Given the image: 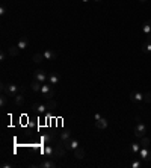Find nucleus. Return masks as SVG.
Segmentation results:
<instances>
[{
    "label": "nucleus",
    "instance_id": "obj_1",
    "mask_svg": "<svg viewBox=\"0 0 151 168\" xmlns=\"http://www.w3.org/2000/svg\"><path fill=\"white\" fill-rule=\"evenodd\" d=\"M18 91H20V88L14 83H2V92L8 94L9 97H15L18 94Z\"/></svg>",
    "mask_w": 151,
    "mask_h": 168
},
{
    "label": "nucleus",
    "instance_id": "obj_2",
    "mask_svg": "<svg viewBox=\"0 0 151 168\" xmlns=\"http://www.w3.org/2000/svg\"><path fill=\"white\" fill-rule=\"evenodd\" d=\"M41 92L44 94V97L48 100V99H53L55 97V94H56V89H55V85H52V83H48V85H42V88H41Z\"/></svg>",
    "mask_w": 151,
    "mask_h": 168
},
{
    "label": "nucleus",
    "instance_id": "obj_3",
    "mask_svg": "<svg viewBox=\"0 0 151 168\" xmlns=\"http://www.w3.org/2000/svg\"><path fill=\"white\" fill-rule=\"evenodd\" d=\"M67 150H68V149H65L61 142H58V146H55V156H53V158H65Z\"/></svg>",
    "mask_w": 151,
    "mask_h": 168
},
{
    "label": "nucleus",
    "instance_id": "obj_4",
    "mask_svg": "<svg viewBox=\"0 0 151 168\" xmlns=\"http://www.w3.org/2000/svg\"><path fill=\"white\" fill-rule=\"evenodd\" d=\"M35 79H36V80H39L41 83H45V82L48 80V76H47V73H45L44 70H41V68H39V70H36V71H35Z\"/></svg>",
    "mask_w": 151,
    "mask_h": 168
},
{
    "label": "nucleus",
    "instance_id": "obj_5",
    "mask_svg": "<svg viewBox=\"0 0 151 168\" xmlns=\"http://www.w3.org/2000/svg\"><path fill=\"white\" fill-rule=\"evenodd\" d=\"M139 155H141V159H144V161H147V162L151 161V150H150L148 147H141Z\"/></svg>",
    "mask_w": 151,
    "mask_h": 168
},
{
    "label": "nucleus",
    "instance_id": "obj_6",
    "mask_svg": "<svg viewBox=\"0 0 151 168\" xmlns=\"http://www.w3.org/2000/svg\"><path fill=\"white\" fill-rule=\"evenodd\" d=\"M145 133H147V127H145L142 123H139V124L136 126V129H135V136L141 139L142 136H145Z\"/></svg>",
    "mask_w": 151,
    "mask_h": 168
},
{
    "label": "nucleus",
    "instance_id": "obj_7",
    "mask_svg": "<svg viewBox=\"0 0 151 168\" xmlns=\"http://www.w3.org/2000/svg\"><path fill=\"white\" fill-rule=\"evenodd\" d=\"M42 55H44V58L47 61H53V59L58 58V52H55V50H45Z\"/></svg>",
    "mask_w": 151,
    "mask_h": 168
},
{
    "label": "nucleus",
    "instance_id": "obj_8",
    "mask_svg": "<svg viewBox=\"0 0 151 168\" xmlns=\"http://www.w3.org/2000/svg\"><path fill=\"white\" fill-rule=\"evenodd\" d=\"M52 159H53V158L42 161V162L39 164V167H42V168H55V167H56V162H55V161H52Z\"/></svg>",
    "mask_w": 151,
    "mask_h": 168
},
{
    "label": "nucleus",
    "instance_id": "obj_9",
    "mask_svg": "<svg viewBox=\"0 0 151 168\" xmlns=\"http://www.w3.org/2000/svg\"><path fill=\"white\" fill-rule=\"evenodd\" d=\"M33 111H35L36 114H39V115H44V114L47 112V108H45V105L35 103V105H33Z\"/></svg>",
    "mask_w": 151,
    "mask_h": 168
},
{
    "label": "nucleus",
    "instance_id": "obj_10",
    "mask_svg": "<svg viewBox=\"0 0 151 168\" xmlns=\"http://www.w3.org/2000/svg\"><path fill=\"white\" fill-rule=\"evenodd\" d=\"M130 100L135 102V103L144 102V95H142L141 92H130Z\"/></svg>",
    "mask_w": 151,
    "mask_h": 168
},
{
    "label": "nucleus",
    "instance_id": "obj_11",
    "mask_svg": "<svg viewBox=\"0 0 151 168\" xmlns=\"http://www.w3.org/2000/svg\"><path fill=\"white\" fill-rule=\"evenodd\" d=\"M73 152H74V158L76 159H83L85 158V150H83L82 146H79L77 149H74Z\"/></svg>",
    "mask_w": 151,
    "mask_h": 168
},
{
    "label": "nucleus",
    "instance_id": "obj_12",
    "mask_svg": "<svg viewBox=\"0 0 151 168\" xmlns=\"http://www.w3.org/2000/svg\"><path fill=\"white\" fill-rule=\"evenodd\" d=\"M61 80V76L58 73H52V74H48V83H52V85H58Z\"/></svg>",
    "mask_w": 151,
    "mask_h": 168
},
{
    "label": "nucleus",
    "instance_id": "obj_13",
    "mask_svg": "<svg viewBox=\"0 0 151 168\" xmlns=\"http://www.w3.org/2000/svg\"><path fill=\"white\" fill-rule=\"evenodd\" d=\"M107 120L106 118H100V120H97V121H95V127L97 129H106L107 127Z\"/></svg>",
    "mask_w": 151,
    "mask_h": 168
},
{
    "label": "nucleus",
    "instance_id": "obj_14",
    "mask_svg": "<svg viewBox=\"0 0 151 168\" xmlns=\"http://www.w3.org/2000/svg\"><path fill=\"white\" fill-rule=\"evenodd\" d=\"M42 85L44 83H41L39 80H36V79H33V82H32V85H30V88L35 91V92H41V88H42Z\"/></svg>",
    "mask_w": 151,
    "mask_h": 168
},
{
    "label": "nucleus",
    "instance_id": "obj_15",
    "mask_svg": "<svg viewBox=\"0 0 151 168\" xmlns=\"http://www.w3.org/2000/svg\"><path fill=\"white\" fill-rule=\"evenodd\" d=\"M142 32H144L145 35H150V33H151V20H147V21L144 23V26H142Z\"/></svg>",
    "mask_w": 151,
    "mask_h": 168
},
{
    "label": "nucleus",
    "instance_id": "obj_16",
    "mask_svg": "<svg viewBox=\"0 0 151 168\" xmlns=\"http://www.w3.org/2000/svg\"><path fill=\"white\" fill-rule=\"evenodd\" d=\"M17 45H18V49H20V50L27 49V45H29V41H27V38H21V39L17 42Z\"/></svg>",
    "mask_w": 151,
    "mask_h": 168
},
{
    "label": "nucleus",
    "instance_id": "obj_17",
    "mask_svg": "<svg viewBox=\"0 0 151 168\" xmlns=\"http://www.w3.org/2000/svg\"><path fill=\"white\" fill-rule=\"evenodd\" d=\"M56 102L53 100V99H48L47 102H45V108H47V111H55L56 109Z\"/></svg>",
    "mask_w": 151,
    "mask_h": 168
},
{
    "label": "nucleus",
    "instance_id": "obj_18",
    "mask_svg": "<svg viewBox=\"0 0 151 168\" xmlns=\"http://www.w3.org/2000/svg\"><path fill=\"white\" fill-rule=\"evenodd\" d=\"M8 53H9V56H17V55L20 53L18 45H11L9 49H8Z\"/></svg>",
    "mask_w": 151,
    "mask_h": 168
},
{
    "label": "nucleus",
    "instance_id": "obj_19",
    "mask_svg": "<svg viewBox=\"0 0 151 168\" xmlns=\"http://www.w3.org/2000/svg\"><path fill=\"white\" fill-rule=\"evenodd\" d=\"M142 53H151V42L150 41H145L142 44Z\"/></svg>",
    "mask_w": 151,
    "mask_h": 168
},
{
    "label": "nucleus",
    "instance_id": "obj_20",
    "mask_svg": "<svg viewBox=\"0 0 151 168\" xmlns=\"http://www.w3.org/2000/svg\"><path fill=\"white\" fill-rule=\"evenodd\" d=\"M14 103H15L17 106H21V105L24 103V97H23L21 94H17L15 97H14Z\"/></svg>",
    "mask_w": 151,
    "mask_h": 168
},
{
    "label": "nucleus",
    "instance_id": "obj_21",
    "mask_svg": "<svg viewBox=\"0 0 151 168\" xmlns=\"http://www.w3.org/2000/svg\"><path fill=\"white\" fill-rule=\"evenodd\" d=\"M42 141H44V144H53L55 142V136L53 135H44Z\"/></svg>",
    "mask_w": 151,
    "mask_h": 168
},
{
    "label": "nucleus",
    "instance_id": "obj_22",
    "mask_svg": "<svg viewBox=\"0 0 151 168\" xmlns=\"http://www.w3.org/2000/svg\"><path fill=\"white\" fill-rule=\"evenodd\" d=\"M44 59H45V58H44L42 53H35V55H33V62H35V64H41Z\"/></svg>",
    "mask_w": 151,
    "mask_h": 168
},
{
    "label": "nucleus",
    "instance_id": "obj_23",
    "mask_svg": "<svg viewBox=\"0 0 151 168\" xmlns=\"http://www.w3.org/2000/svg\"><path fill=\"white\" fill-rule=\"evenodd\" d=\"M8 97H9V95L8 94H2V97H0V105H2V108H5L6 106V103H8Z\"/></svg>",
    "mask_w": 151,
    "mask_h": 168
},
{
    "label": "nucleus",
    "instance_id": "obj_24",
    "mask_svg": "<svg viewBox=\"0 0 151 168\" xmlns=\"http://www.w3.org/2000/svg\"><path fill=\"white\" fill-rule=\"evenodd\" d=\"M141 147H150V139L147 136H142L141 138Z\"/></svg>",
    "mask_w": 151,
    "mask_h": 168
},
{
    "label": "nucleus",
    "instance_id": "obj_25",
    "mask_svg": "<svg viewBox=\"0 0 151 168\" xmlns=\"http://www.w3.org/2000/svg\"><path fill=\"white\" fill-rule=\"evenodd\" d=\"M79 147V141L76 139V138H71V146H70V150H74V149H77Z\"/></svg>",
    "mask_w": 151,
    "mask_h": 168
},
{
    "label": "nucleus",
    "instance_id": "obj_26",
    "mask_svg": "<svg viewBox=\"0 0 151 168\" xmlns=\"http://www.w3.org/2000/svg\"><path fill=\"white\" fill-rule=\"evenodd\" d=\"M139 150H141V144H132V153L133 155H136V153H139Z\"/></svg>",
    "mask_w": 151,
    "mask_h": 168
},
{
    "label": "nucleus",
    "instance_id": "obj_27",
    "mask_svg": "<svg viewBox=\"0 0 151 168\" xmlns=\"http://www.w3.org/2000/svg\"><path fill=\"white\" fill-rule=\"evenodd\" d=\"M144 102H145V103H151V92L144 94Z\"/></svg>",
    "mask_w": 151,
    "mask_h": 168
},
{
    "label": "nucleus",
    "instance_id": "obj_28",
    "mask_svg": "<svg viewBox=\"0 0 151 168\" xmlns=\"http://www.w3.org/2000/svg\"><path fill=\"white\" fill-rule=\"evenodd\" d=\"M5 14H6V6L2 5V6H0V15H5Z\"/></svg>",
    "mask_w": 151,
    "mask_h": 168
},
{
    "label": "nucleus",
    "instance_id": "obj_29",
    "mask_svg": "<svg viewBox=\"0 0 151 168\" xmlns=\"http://www.w3.org/2000/svg\"><path fill=\"white\" fill-rule=\"evenodd\" d=\"M132 167H133V168H139V167H141V162H139V161H135V162L132 164Z\"/></svg>",
    "mask_w": 151,
    "mask_h": 168
},
{
    "label": "nucleus",
    "instance_id": "obj_30",
    "mask_svg": "<svg viewBox=\"0 0 151 168\" xmlns=\"http://www.w3.org/2000/svg\"><path fill=\"white\" fill-rule=\"evenodd\" d=\"M2 167H3V168H11V164H8V162H3V164H2Z\"/></svg>",
    "mask_w": 151,
    "mask_h": 168
},
{
    "label": "nucleus",
    "instance_id": "obj_31",
    "mask_svg": "<svg viewBox=\"0 0 151 168\" xmlns=\"http://www.w3.org/2000/svg\"><path fill=\"white\" fill-rule=\"evenodd\" d=\"M5 58H6V53H5V52H2V53H0V59L5 61Z\"/></svg>",
    "mask_w": 151,
    "mask_h": 168
},
{
    "label": "nucleus",
    "instance_id": "obj_32",
    "mask_svg": "<svg viewBox=\"0 0 151 168\" xmlns=\"http://www.w3.org/2000/svg\"><path fill=\"white\" fill-rule=\"evenodd\" d=\"M100 118H101V115H100V114H95V115H94V120H95V121H97V120H100Z\"/></svg>",
    "mask_w": 151,
    "mask_h": 168
},
{
    "label": "nucleus",
    "instance_id": "obj_33",
    "mask_svg": "<svg viewBox=\"0 0 151 168\" xmlns=\"http://www.w3.org/2000/svg\"><path fill=\"white\" fill-rule=\"evenodd\" d=\"M82 2H85V3H88V2H89V0H82Z\"/></svg>",
    "mask_w": 151,
    "mask_h": 168
},
{
    "label": "nucleus",
    "instance_id": "obj_34",
    "mask_svg": "<svg viewBox=\"0 0 151 168\" xmlns=\"http://www.w3.org/2000/svg\"><path fill=\"white\" fill-rule=\"evenodd\" d=\"M139 2H142V3H144V2H147V0H139Z\"/></svg>",
    "mask_w": 151,
    "mask_h": 168
},
{
    "label": "nucleus",
    "instance_id": "obj_35",
    "mask_svg": "<svg viewBox=\"0 0 151 168\" xmlns=\"http://www.w3.org/2000/svg\"><path fill=\"white\" fill-rule=\"evenodd\" d=\"M94 2H101V0H94Z\"/></svg>",
    "mask_w": 151,
    "mask_h": 168
}]
</instances>
